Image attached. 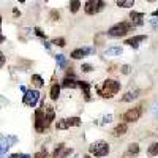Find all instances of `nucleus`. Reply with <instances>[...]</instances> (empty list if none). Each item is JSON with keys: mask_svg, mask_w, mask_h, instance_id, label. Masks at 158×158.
Masks as SVG:
<instances>
[{"mask_svg": "<svg viewBox=\"0 0 158 158\" xmlns=\"http://www.w3.org/2000/svg\"><path fill=\"white\" fill-rule=\"evenodd\" d=\"M118 90H120V82L115 81V79H106L101 87H97L98 95L103 98H112Z\"/></svg>", "mask_w": 158, "mask_h": 158, "instance_id": "1", "label": "nucleus"}, {"mask_svg": "<svg viewBox=\"0 0 158 158\" xmlns=\"http://www.w3.org/2000/svg\"><path fill=\"white\" fill-rule=\"evenodd\" d=\"M135 27H136V24H135L133 21H131V22L123 21V22H118V24L112 25V27L108 30V35H109V36H112V38H120V36L128 35L130 32H133V30H135Z\"/></svg>", "mask_w": 158, "mask_h": 158, "instance_id": "2", "label": "nucleus"}, {"mask_svg": "<svg viewBox=\"0 0 158 158\" xmlns=\"http://www.w3.org/2000/svg\"><path fill=\"white\" fill-rule=\"evenodd\" d=\"M89 152L94 155V156H97V158L106 156L109 153V144L104 142V141H97V142H94L89 147Z\"/></svg>", "mask_w": 158, "mask_h": 158, "instance_id": "3", "label": "nucleus"}, {"mask_svg": "<svg viewBox=\"0 0 158 158\" xmlns=\"http://www.w3.org/2000/svg\"><path fill=\"white\" fill-rule=\"evenodd\" d=\"M103 8H104V0H87L84 5V11L89 16L98 15Z\"/></svg>", "mask_w": 158, "mask_h": 158, "instance_id": "4", "label": "nucleus"}, {"mask_svg": "<svg viewBox=\"0 0 158 158\" xmlns=\"http://www.w3.org/2000/svg\"><path fill=\"white\" fill-rule=\"evenodd\" d=\"M35 128L38 133H43L46 130V111L43 106L35 111Z\"/></svg>", "mask_w": 158, "mask_h": 158, "instance_id": "5", "label": "nucleus"}, {"mask_svg": "<svg viewBox=\"0 0 158 158\" xmlns=\"http://www.w3.org/2000/svg\"><path fill=\"white\" fill-rule=\"evenodd\" d=\"M141 114H142V106L131 108V109H128V111L122 115V118H123L127 123H133V122H138V120H139Z\"/></svg>", "mask_w": 158, "mask_h": 158, "instance_id": "6", "label": "nucleus"}, {"mask_svg": "<svg viewBox=\"0 0 158 158\" xmlns=\"http://www.w3.org/2000/svg\"><path fill=\"white\" fill-rule=\"evenodd\" d=\"M40 98V92L38 90H27L24 95V104H27V106H35L36 101Z\"/></svg>", "mask_w": 158, "mask_h": 158, "instance_id": "7", "label": "nucleus"}, {"mask_svg": "<svg viewBox=\"0 0 158 158\" xmlns=\"http://www.w3.org/2000/svg\"><path fill=\"white\" fill-rule=\"evenodd\" d=\"M147 36L146 35H138V36H131L128 40H125V44L127 46H131V48H138V43H142L146 41Z\"/></svg>", "mask_w": 158, "mask_h": 158, "instance_id": "8", "label": "nucleus"}, {"mask_svg": "<svg viewBox=\"0 0 158 158\" xmlns=\"http://www.w3.org/2000/svg\"><path fill=\"white\" fill-rule=\"evenodd\" d=\"M128 131V125H127V122H123V123H118L114 130H112V136L114 138H120V136H123L125 133Z\"/></svg>", "mask_w": 158, "mask_h": 158, "instance_id": "9", "label": "nucleus"}, {"mask_svg": "<svg viewBox=\"0 0 158 158\" xmlns=\"http://www.w3.org/2000/svg\"><path fill=\"white\" fill-rule=\"evenodd\" d=\"M90 52H94V49H74L73 52H71V59H74V60H77V59H82L84 56H87V54H90Z\"/></svg>", "mask_w": 158, "mask_h": 158, "instance_id": "10", "label": "nucleus"}, {"mask_svg": "<svg viewBox=\"0 0 158 158\" xmlns=\"http://www.w3.org/2000/svg\"><path fill=\"white\" fill-rule=\"evenodd\" d=\"M130 19L133 21L136 25H141L142 24V19H144V13H138V11H130Z\"/></svg>", "mask_w": 158, "mask_h": 158, "instance_id": "11", "label": "nucleus"}, {"mask_svg": "<svg viewBox=\"0 0 158 158\" xmlns=\"http://www.w3.org/2000/svg\"><path fill=\"white\" fill-rule=\"evenodd\" d=\"M77 87H81V89H82L85 100H87V101H90V87H92V85H90L89 82H85V81H81V82L77 81Z\"/></svg>", "mask_w": 158, "mask_h": 158, "instance_id": "12", "label": "nucleus"}, {"mask_svg": "<svg viewBox=\"0 0 158 158\" xmlns=\"http://www.w3.org/2000/svg\"><path fill=\"white\" fill-rule=\"evenodd\" d=\"M44 111H46V128L52 123V120H54V115H56V112H54V108L52 106H48V108H44Z\"/></svg>", "mask_w": 158, "mask_h": 158, "instance_id": "13", "label": "nucleus"}, {"mask_svg": "<svg viewBox=\"0 0 158 158\" xmlns=\"http://www.w3.org/2000/svg\"><path fill=\"white\" fill-rule=\"evenodd\" d=\"M62 85L63 87H67V89H76L77 87V81H74L73 77H70V76H67L62 81Z\"/></svg>", "mask_w": 158, "mask_h": 158, "instance_id": "14", "label": "nucleus"}, {"mask_svg": "<svg viewBox=\"0 0 158 158\" xmlns=\"http://www.w3.org/2000/svg\"><path fill=\"white\" fill-rule=\"evenodd\" d=\"M51 100H57L59 98V95H60V85L57 84V82H54V84H52V87H51Z\"/></svg>", "mask_w": 158, "mask_h": 158, "instance_id": "15", "label": "nucleus"}, {"mask_svg": "<svg viewBox=\"0 0 158 158\" xmlns=\"http://www.w3.org/2000/svg\"><path fill=\"white\" fill-rule=\"evenodd\" d=\"M32 84H33L36 89H41V87L44 85V79L40 76V74H33V76H32Z\"/></svg>", "mask_w": 158, "mask_h": 158, "instance_id": "16", "label": "nucleus"}, {"mask_svg": "<svg viewBox=\"0 0 158 158\" xmlns=\"http://www.w3.org/2000/svg\"><path fill=\"white\" fill-rule=\"evenodd\" d=\"M138 94L139 92L138 90H135V92H127V94L122 97V101L123 103H128V101H133L135 98H138Z\"/></svg>", "mask_w": 158, "mask_h": 158, "instance_id": "17", "label": "nucleus"}, {"mask_svg": "<svg viewBox=\"0 0 158 158\" xmlns=\"http://www.w3.org/2000/svg\"><path fill=\"white\" fill-rule=\"evenodd\" d=\"M115 3L120 8H131L135 5V0H115Z\"/></svg>", "mask_w": 158, "mask_h": 158, "instance_id": "18", "label": "nucleus"}, {"mask_svg": "<svg viewBox=\"0 0 158 158\" xmlns=\"http://www.w3.org/2000/svg\"><path fill=\"white\" fill-rule=\"evenodd\" d=\"M81 8V0H70V11L71 13H77Z\"/></svg>", "mask_w": 158, "mask_h": 158, "instance_id": "19", "label": "nucleus"}, {"mask_svg": "<svg viewBox=\"0 0 158 158\" xmlns=\"http://www.w3.org/2000/svg\"><path fill=\"white\" fill-rule=\"evenodd\" d=\"M147 153H149V156H156V155H158V142L150 144V147H149Z\"/></svg>", "mask_w": 158, "mask_h": 158, "instance_id": "20", "label": "nucleus"}, {"mask_svg": "<svg viewBox=\"0 0 158 158\" xmlns=\"http://www.w3.org/2000/svg\"><path fill=\"white\" fill-rule=\"evenodd\" d=\"M67 123H68V128L70 127H77V125H81V118L79 117H70V118H67Z\"/></svg>", "mask_w": 158, "mask_h": 158, "instance_id": "21", "label": "nucleus"}, {"mask_svg": "<svg viewBox=\"0 0 158 158\" xmlns=\"http://www.w3.org/2000/svg\"><path fill=\"white\" fill-rule=\"evenodd\" d=\"M139 153V146L136 142L133 144H130V147H128V155H138Z\"/></svg>", "mask_w": 158, "mask_h": 158, "instance_id": "22", "label": "nucleus"}, {"mask_svg": "<svg viewBox=\"0 0 158 158\" xmlns=\"http://www.w3.org/2000/svg\"><path fill=\"white\" fill-rule=\"evenodd\" d=\"M63 149H65V144H57L56 150L52 152V158H60V153H62Z\"/></svg>", "mask_w": 158, "mask_h": 158, "instance_id": "23", "label": "nucleus"}, {"mask_svg": "<svg viewBox=\"0 0 158 158\" xmlns=\"http://www.w3.org/2000/svg\"><path fill=\"white\" fill-rule=\"evenodd\" d=\"M52 44H56L59 48H63L65 44H67V40H65V38H54V40H52Z\"/></svg>", "mask_w": 158, "mask_h": 158, "instance_id": "24", "label": "nucleus"}, {"mask_svg": "<svg viewBox=\"0 0 158 158\" xmlns=\"http://www.w3.org/2000/svg\"><path fill=\"white\" fill-rule=\"evenodd\" d=\"M56 127H57V130H67V128H68L67 118H62V120H59V122L56 123Z\"/></svg>", "mask_w": 158, "mask_h": 158, "instance_id": "25", "label": "nucleus"}, {"mask_svg": "<svg viewBox=\"0 0 158 158\" xmlns=\"http://www.w3.org/2000/svg\"><path fill=\"white\" fill-rule=\"evenodd\" d=\"M49 16H51V19H52V21H59V18H60V13H59L57 10H51Z\"/></svg>", "mask_w": 158, "mask_h": 158, "instance_id": "26", "label": "nucleus"}, {"mask_svg": "<svg viewBox=\"0 0 158 158\" xmlns=\"http://www.w3.org/2000/svg\"><path fill=\"white\" fill-rule=\"evenodd\" d=\"M33 158H49V156H48V152H46V149H43V150L36 152Z\"/></svg>", "mask_w": 158, "mask_h": 158, "instance_id": "27", "label": "nucleus"}, {"mask_svg": "<svg viewBox=\"0 0 158 158\" xmlns=\"http://www.w3.org/2000/svg\"><path fill=\"white\" fill-rule=\"evenodd\" d=\"M56 60H57V63H59V67H65V57L62 56V54H59V56H56Z\"/></svg>", "mask_w": 158, "mask_h": 158, "instance_id": "28", "label": "nucleus"}, {"mask_svg": "<svg viewBox=\"0 0 158 158\" xmlns=\"http://www.w3.org/2000/svg\"><path fill=\"white\" fill-rule=\"evenodd\" d=\"M81 70H82L84 73H90L92 70H94V67H92V65H89V63H84L82 67H81Z\"/></svg>", "mask_w": 158, "mask_h": 158, "instance_id": "29", "label": "nucleus"}, {"mask_svg": "<svg viewBox=\"0 0 158 158\" xmlns=\"http://www.w3.org/2000/svg\"><path fill=\"white\" fill-rule=\"evenodd\" d=\"M71 152H73L71 149H68V147H65V149L62 150V153H60V158H67V156H68V155H70Z\"/></svg>", "mask_w": 158, "mask_h": 158, "instance_id": "30", "label": "nucleus"}, {"mask_svg": "<svg viewBox=\"0 0 158 158\" xmlns=\"http://www.w3.org/2000/svg\"><path fill=\"white\" fill-rule=\"evenodd\" d=\"M122 52V49L120 48H112V49H109L108 51V54H120Z\"/></svg>", "mask_w": 158, "mask_h": 158, "instance_id": "31", "label": "nucleus"}, {"mask_svg": "<svg viewBox=\"0 0 158 158\" xmlns=\"http://www.w3.org/2000/svg\"><path fill=\"white\" fill-rule=\"evenodd\" d=\"M33 32H35V33H36V35H38L40 38H46V35H44V33L41 32V29H38V27H35V29H33Z\"/></svg>", "mask_w": 158, "mask_h": 158, "instance_id": "32", "label": "nucleus"}, {"mask_svg": "<svg viewBox=\"0 0 158 158\" xmlns=\"http://www.w3.org/2000/svg\"><path fill=\"white\" fill-rule=\"evenodd\" d=\"M130 71H131L130 65H123V67H122V73H123V74H128Z\"/></svg>", "mask_w": 158, "mask_h": 158, "instance_id": "33", "label": "nucleus"}, {"mask_svg": "<svg viewBox=\"0 0 158 158\" xmlns=\"http://www.w3.org/2000/svg\"><path fill=\"white\" fill-rule=\"evenodd\" d=\"M67 76H70V77H73V76H74V73H73V68H68V70H67Z\"/></svg>", "mask_w": 158, "mask_h": 158, "instance_id": "34", "label": "nucleus"}, {"mask_svg": "<svg viewBox=\"0 0 158 158\" xmlns=\"http://www.w3.org/2000/svg\"><path fill=\"white\" fill-rule=\"evenodd\" d=\"M0 57H2V59H0V63L5 65V56H3V54H0Z\"/></svg>", "mask_w": 158, "mask_h": 158, "instance_id": "35", "label": "nucleus"}, {"mask_svg": "<svg viewBox=\"0 0 158 158\" xmlns=\"http://www.w3.org/2000/svg\"><path fill=\"white\" fill-rule=\"evenodd\" d=\"M152 16H153V18H158V10H155V11L152 13Z\"/></svg>", "mask_w": 158, "mask_h": 158, "instance_id": "36", "label": "nucleus"}, {"mask_svg": "<svg viewBox=\"0 0 158 158\" xmlns=\"http://www.w3.org/2000/svg\"><path fill=\"white\" fill-rule=\"evenodd\" d=\"M10 158H22V155H11Z\"/></svg>", "mask_w": 158, "mask_h": 158, "instance_id": "37", "label": "nucleus"}, {"mask_svg": "<svg viewBox=\"0 0 158 158\" xmlns=\"http://www.w3.org/2000/svg\"><path fill=\"white\" fill-rule=\"evenodd\" d=\"M82 158H92V153H90V155H84Z\"/></svg>", "mask_w": 158, "mask_h": 158, "instance_id": "38", "label": "nucleus"}, {"mask_svg": "<svg viewBox=\"0 0 158 158\" xmlns=\"http://www.w3.org/2000/svg\"><path fill=\"white\" fill-rule=\"evenodd\" d=\"M147 2H153V0H147Z\"/></svg>", "mask_w": 158, "mask_h": 158, "instance_id": "39", "label": "nucleus"}]
</instances>
